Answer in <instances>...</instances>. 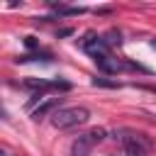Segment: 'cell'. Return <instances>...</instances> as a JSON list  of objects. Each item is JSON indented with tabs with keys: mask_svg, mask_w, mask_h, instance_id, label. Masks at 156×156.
<instances>
[{
	"mask_svg": "<svg viewBox=\"0 0 156 156\" xmlns=\"http://www.w3.org/2000/svg\"><path fill=\"white\" fill-rule=\"evenodd\" d=\"M122 156H139V154H122Z\"/></svg>",
	"mask_w": 156,
	"mask_h": 156,
	"instance_id": "cell-8",
	"label": "cell"
},
{
	"mask_svg": "<svg viewBox=\"0 0 156 156\" xmlns=\"http://www.w3.org/2000/svg\"><path fill=\"white\" fill-rule=\"evenodd\" d=\"M95 63H98V68H100V71H105V73H117V71L122 68V63H119L117 58H112L110 54L95 56Z\"/></svg>",
	"mask_w": 156,
	"mask_h": 156,
	"instance_id": "cell-6",
	"label": "cell"
},
{
	"mask_svg": "<svg viewBox=\"0 0 156 156\" xmlns=\"http://www.w3.org/2000/svg\"><path fill=\"white\" fill-rule=\"evenodd\" d=\"M105 139V129H90V132H85V134H80L76 141H73V146H71V156H88L90 154V149L95 146V144H100Z\"/></svg>",
	"mask_w": 156,
	"mask_h": 156,
	"instance_id": "cell-3",
	"label": "cell"
},
{
	"mask_svg": "<svg viewBox=\"0 0 156 156\" xmlns=\"http://www.w3.org/2000/svg\"><path fill=\"white\" fill-rule=\"evenodd\" d=\"M39 100L37 107H32V119H41V117H49L54 115L58 107H61V98H44V95H34V102Z\"/></svg>",
	"mask_w": 156,
	"mask_h": 156,
	"instance_id": "cell-4",
	"label": "cell"
},
{
	"mask_svg": "<svg viewBox=\"0 0 156 156\" xmlns=\"http://www.w3.org/2000/svg\"><path fill=\"white\" fill-rule=\"evenodd\" d=\"M95 85H107V88H117V80H105V78H95Z\"/></svg>",
	"mask_w": 156,
	"mask_h": 156,
	"instance_id": "cell-7",
	"label": "cell"
},
{
	"mask_svg": "<svg viewBox=\"0 0 156 156\" xmlns=\"http://www.w3.org/2000/svg\"><path fill=\"white\" fill-rule=\"evenodd\" d=\"M80 46L95 58V56H102V54H107V49H110V44H107V39H102V37H98L95 32H88L85 34V39L80 41Z\"/></svg>",
	"mask_w": 156,
	"mask_h": 156,
	"instance_id": "cell-5",
	"label": "cell"
},
{
	"mask_svg": "<svg viewBox=\"0 0 156 156\" xmlns=\"http://www.w3.org/2000/svg\"><path fill=\"white\" fill-rule=\"evenodd\" d=\"M151 46H154V49H156V39H154V41H151Z\"/></svg>",
	"mask_w": 156,
	"mask_h": 156,
	"instance_id": "cell-9",
	"label": "cell"
},
{
	"mask_svg": "<svg viewBox=\"0 0 156 156\" xmlns=\"http://www.w3.org/2000/svg\"><path fill=\"white\" fill-rule=\"evenodd\" d=\"M90 119V112L88 107H80V105H71V107H58L54 115H51V124L56 129H73V127H80Z\"/></svg>",
	"mask_w": 156,
	"mask_h": 156,
	"instance_id": "cell-1",
	"label": "cell"
},
{
	"mask_svg": "<svg viewBox=\"0 0 156 156\" xmlns=\"http://www.w3.org/2000/svg\"><path fill=\"white\" fill-rule=\"evenodd\" d=\"M117 139H119V144L127 149V154H139V156H144V151H149V149H151V141H149L141 132L122 129Z\"/></svg>",
	"mask_w": 156,
	"mask_h": 156,
	"instance_id": "cell-2",
	"label": "cell"
}]
</instances>
